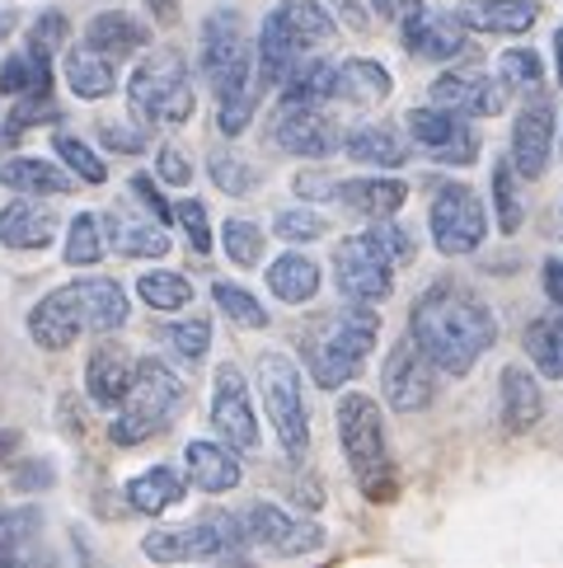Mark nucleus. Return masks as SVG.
Wrapping results in <instances>:
<instances>
[{
  "label": "nucleus",
  "mask_w": 563,
  "mask_h": 568,
  "mask_svg": "<svg viewBox=\"0 0 563 568\" xmlns=\"http://www.w3.org/2000/svg\"><path fill=\"white\" fill-rule=\"evenodd\" d=\"M184 465H188V484L193 489H203V494H231L235 484H239V460L231 446H221V442H188V452H184Z\"/></svg>",
  "instance_id": "obj_26"
},
{
  "label": "nucleus",
  "mask_w": 563,
  "mask_h": 568,
  "mask_svg": "<svg viewBox=\"0 0 563 568\" xmlns=\"http://www.w3.org/2000/svg\"><path fill=\"white\" fill-rule=\"evenodd\" d=\"M545 296L563 311V258H550L545 263Z\"/></svg>",
  "instance_id": "obj_60"
},
{
  "label": "nucleus",
  "mask_w": 563,
  "mask_h": 568,
  "mask_svg": "<svg viewBox=\"0 0 563 568\" xmlns=\"http://www.w3.org/2000/svg\"><path fill=\"white\" fill-rule=\"evenodd\" d=\"M174 221L188 231V245L197 250V254H207L212 250V226H207V207L197 197H178L174 202Z\"/></svg>",
  "instance_id": "obj_52"
},
{
  "label": "nucleus",
  "mask_w": 563,
  "mask_h": 568,
  "mask_svg": "<svg viewBox=\"0 0 563 568\" xmlns=\"http://www.w3.org/2000/svg\"><path fill=\"white\" fill-rule=\"evenodd\" d=\"M165 348H170L178 362H188V367H197V362L207 357V348H212V320L193 315V320L165 324Z\"/></svg>",
  "instance_id": "obj_42"
},
{
  "label": "nucleus",
  "mask_w": 563,
  "mask_h": 568,
  "mask_svg": "<svg viewBox=\"0 0 563 568\" xmlns=\"http://www.w3.org/2000/svg\"><path fill=\"white\" fill-rule=\"evenodd\" d=\"M409 334L437 372L447 376H465L479 353L493 348L498 338V320L493 311L479 301L470 287L460 282H437L413 301V315H409Z\"/></svg>",
  "instance_id": "obj_1"
},
{
  "label": "nucleus",
  "mask_w": 563,
  "mask_h": 568,
  "mask_svg": "<svg viewBox=\"0 0 563 568\" xmlns=\"http://www.w3.org/2000/svg\"><path fill=\"white\" fill-rule=\"evenodd\" d=\"M493 212H498L502 235H516L521 221H526V202H521V193H516V170L508 165V160L493 165Z\"/></svg>",
  "instance_id": "obj_41"
},
{
  "label": "nucleus",
  "mask_w": 563,
  "mask_h": 568,
  "mask_svg": "<svg viewBox=\"0 0 563 568\" xmlns=\"http://www.w3.org/2000/svg\"><path fill=\"white\" fill-rule=\"evenodd\" d=\"M104 231L113 240L117 254L127 258H165L170 254V240H165V226H151V221H132L123 212H113L104 221Z\"/></svg>",
  "instance_id": "obj_36"
},
{
  "label": "nucleus",
  "mask_w": 563,
  "mask_h": 568,
  "mask_svg": "<svg viewBox=\"0 0 563 568\" xmlns=\"http://www.w3.org/2000/svg\"><path fill=\"white\" fill-rule=\"evenodd\" d=\"M367 240L371 245L386 254L395 268L399 263H413V254H418V240H413V231H405V226H395V221H376V226L367 231Z\"/></svg>",
  "instance_id": "obj_49"
},
{
  "label": "nucleus",
  "mask_w": 563,
  "mask_h": 568,
  "mask_svg": "<svg viewBox=\"0 0 563 568\" xmlns=\"http://www.w3.org/2000/svg\"><path fill=\"white\" fill-rule=\"evenodd\" d=\"M550 155H554V104L550 99H531L512 123V160L508 165L521 179H540L550 170Z\"/></svg>",
  "instance_id": "obj_17"
},
{
  "label": "nucleus",
  "mask_w": 563,
  "mask_h": 568,
  "mask_svg": "<svg viewBox=\"0 0 563 568\" xmlns=\"http://www.w3.org/2000/svg\"><path fill=\"white\" fill-rule=\"evenodd\" d=\"M338 442H344V456L352 465V475L361 484V494L371 503L390 494V452H386V418H380L376 399L367 395H344L338 399Z\"/></svg>",
  "instance_id": "obj_7"
},
{
  "label": "nucleus",
  "mask_w": 563,
  "mask_h": 568,
  "mask_svg": "<svg viewBox=\"0 0 563 568\" xmlns=\"http://www.w3.org/2000/svg\"><path fill=\"white\" fill-rule=\"evenodd\" d=\"M268 287L277 301H287V306H306V301H315V292H319V268L306 254H282L268 268Z\"/></svg>",
  "instance_id": "obj_37"
},
{
  "label": "nucleus",
  "mask_w": 563,
  "mask_h": 568,
  "mask_svg": "<svg viewBox=\"0 0 563 568\" xmlns=\"http://www.w3.org/2000/svg\"><path fill=\"white\" fill-rule=\"evenodd\" d=\"M132 197L141 202V207H146V216H155V226H170V221H174V207L165 202V193L155 189L151 174H136V179H132Z\"/></svg>",
  "instance_id": "obj_54"
},
{
  "label": "nucleus",
  "mask_w": 563,
  "mask_h": 568,
  "mask_svg": "<svg viewBox=\"0 0 563 568\" xmlns=\"http://www.w3.org/2000/svg\"><path fill=\"white\" fill-rule=\"evenodd\" d=\"M80 334H85V320H80V306H75V296H71V282H66V287H57V292H48L29 311V338L38 343V348L66 353Z\"/></svg>",
  "instance_id": "obj_19"
},
{
  "label": "nucleus",
  "mask_w": 563,
  "mask_h": 568,
  "mask_svg": "<svg viewBox=\"0 0 563 568\" xmlns=\"http://www.w3.org/2000/svg\"><path fill=\"white\" fill-rule=\"evenodd\" d=\"M334 184H338V179H319V174H300V179H296V193H300V197H334Z\"/></svg>",
  "instance_id": "obj_59"
},
{
  "label": "nucleus",
  "mask_w": 563,
  "mask_h": 568,
  "mask_svg": "<svg viewBox=\"0 0 563 568\" xmlns=\"http://www.w3.org/2000/svg\"><path fill=\"white\" fill-rule=\"evenodd\" d=\"M273 231H277V240H287V245H310V240L329 235V216L315 207H287V212H277Z\"/></svg>",
  "instance_id": "obj_46"
},
{
  "label": "nucleus",
  "mask_w": 563,
  "mask_h": 568,
  "mask_svg": "<svg viewBox=\"0 0 563 568\" xmlns=\"http://www.w3.org/2000/svg\"><path fill=\"white\" fill-rule=\"evenodd\" d=\"M132 372H136V362L127 357L123 343H99V348L90 353L85 362V390L94 404H104V409H117L127 395V385H132Z\"/></svg>",
  "instance_id": "obj_21"
},
{
  "label": "nucleus",
  "mask_w": 563,
  "mask_h": 568,
  "mask_svg": "<svg viewBox=\"0 0 563 568\" xmlns=\"http://www.w3.org/2000/svg\"><path fill=\"white\" fill-rule=\"evenodd\" d=\"M245 545V531H239V517L231 513H212L203 521L188 526H155V531L141 540V555L151 564H197V559H216Z\"/></svg>",
  "instance_id": "obj_9"
},
{
  "label": "nucleus",
  "mask_w": 563,
  "mask_h": 568,
  "mask_svg": "<svg viewBox=\"0 0 563 568\" xmlns=\"http://www.w3.org/2000/svg\"><path fill=\"white\" fill-rule=\"evenodd\" d=\"M127 104L141 128H160V123H188L193 118V80L184 52L160 48L141 62L127 80Z\"/></svg>",
  "instance_id": "obj_6"
},
{
  "label": "nucleus",
  "mask_w": 563,
  "mask_h": 568,
  "mask_svg": "<svg viewBox=\"0 0 563 568\" xmlns=\"http://www.w3.org/2000/svg\"><path fill=\"white\" fill-rule=\"evenodd\" d=\"M554 62H559V85H563V29L554 33Z\"/></svg>",
  "instance_id": "obj_63"
},
{
  "label": "nucleus",
  "mask_w": 563,
  "mask_h": 568,
  "mask_svg": "<svg viewBox=\"0 0 563 568\" xmlns=\"http://www.w3.org/2000/svg\"><path fill=\"white\" fill-rule=\"evenodd\" d=\"M0 94L6 99H43V94H52V62L48 57H33L29 48L10 52L6 62H0Z\"/></svg>",
  "instance_id": "obj_33"
},
{
  "label": "nucleus",
  "mask_w": 563,
  "mask_h": 568,
  "mask_svg": "<svg viewBox=\"0 0 563 568\" xmlns=\"http://www.w3.org/2000/svg\"><path fill=\"white\" fill-rule=\"evenodd\" d=\"M155 174H160V184H174V189H188L193 184V165H188V155L178 151V146H160Z\"/></svg>",
  "instance_id": "obj_55"
},
{
  "label": "nucleus",
  "mask_w": 563,
  "mask_h": 568,
  "mask_svg": "<svg viewBox=\"0 0 563 568\" xmlns=\"http://www.w3.org/2000/svg\"><path fill=\"white\" fill-rule=\"evenodd\" d=\"M184 381H178L160 357H141L136 372H132V385L123 404H117V418H113V446H141L151 442L155 433H165L170 423L178 418V409H184Z\"/></svg>",
  "instance_id": "obj_5"
},
{
  "label": "nucleus",
  "mask_w": 563,
  "mask_h": 568,
  "mask_svg": "<svg viewBox=\"0 0 563 568\" xmlns=\"http://www.w3.org/2000/svg\"><path fill=\"white\" fill-rule=\"evenodd\" d=\"M136 292L151 311H184L193 301V282L184 273H170V268H151L136 277Z\"/></svg>",
  "instance_id": "obj_39"
},
{
  "label": "nucleus",
  "mask_w": 563,
  "mask_h": 568,
  "mask_svg": "<svg viewBox=\"0 0 563 568\" xmlns=\"http://www.w3.org/2000/svg\"><path fill=\"white\" fill-rule=\"evenodd\" d=\"M99 141H104L109 151H123V155H136V151H146V132H136V128H123V123H99Z\"/></svg>",
  "instance_id": "obj_56"
},
{
  "label": "nucleus",
  "mask_w": 563,
  "mask_h": 568,
  "mask_svg": "<svg viewBox=\"0 0 563 568\" xmlns=\"http://www.w3.org/2000/svg\"><path fill=\"white\" fill-rule=\"evenodd\" d=\"M212 428L226 437V446H235V452H254L258 446V418H254V404H249V385H245V376H239L235 362L216 367Z\"/></svg>",
  "instance_id": "obj_15"
},
{
  "label": "nucleus",
  "mask_w": 563,
  "mask_h": 568,
  "mask_svg": "<svg viewBox=\"0 0 563 568\" xmlns=\"http://www.w3.org/2000/svg\"><path fill=\"white\" fill-rule=\"evenodd\" d=\"M455 19L479 33H526L540 19V6L535 0H470L455 10Z\"/></svg>",
  "instance_id": "obj_28"
},
{
  "label": "nucleus",
  "mask_w": 563,
  "mask_h": 568,
  "mask_svg": "<svg viewBox=\"0 0 563 568\" xmlns=\"http://www.w3.org/2000/svg\"><path fill=\"white\" fill-rule=\"evenodd\" d=\"M146 43H151V29L127 10H104V14H94L85 24V48H94L99 57H109V62L136 57Z\"/></svg>",
  "instance_id": "obj_22"
},
{
  "label": "nucleus",
  "mask_w": 563,
  "mask_h": 568,
  "mask_svg": "<svg viewBox=\"0 0 563 568\" xmlns=\"http://www.w3.org/2000/svg\"><path fill=\"white\" fill-rule=\"evenodd\" d=\"M212 301L239 324V329H264V324H268L264 301L249 296L245 287H235V282H216V287H212Z\"/></svg>",
  "instance_id": "obj_45"
},
{
  "label": "nucleus",
  "mask_w": 563,
  "mask_h": 568,
  "mask_svg": "<svg viewBox=\"0 0 563 568\" xmlns=\"http://www.w3.org/2000/svg\"><path fill=\"white\" fill-rule=\"evenodd\" d=\"M104 221L90 216V212H80L71 216V226H66V245H62V258L71 263V268H94L99 258H104Z\"/></svg>",
  "instance_id": "obj_40"
},
{
  "label": "nucleus",
  "mask_w": 563,
  "mask_h": 568,
  "mask_svg": "<svg viewBox=\"0 0 563 568\" xmlns=\"http://www.w3.org/2000/svg\"><path fill=\"white\" fill-rule=\"evenodd\" d=\"M52 146H57V160H62V165L71 170V179H80V184H104V179H109V165H104V160H99L80 136L62 132V136L52 141Z\"/></svg>",
  "instance_id": "obj_44"
},
{
  "label": "nucleus",
  "mask_w": 563,
  "mask_h": 568,
  "mask_svg": "<svg viewBox=\"0 0 563 568\" xmlns=\"http://www.w3.org/2000/svg\"><path fill=\"white\" fill-rule=\"evenodd\" d=\"M334 282L352 306H380L395 292V263L367 235H348L334 250Z\"/></svg>",
  "instance_id": "obj_11"
},
{
  "label": "nucleus",
  "mask_w": 563,
  "mask_h": 568,
  "mask_svg": "<svg viewBox=\"0 0 563 568\" xmlns=\"http://www.w3.org/2000/svg\"><path fill=\"white\" fill-rule=\"evenodd\" d=\"M380 390L395 414H422L437 395V367L428 362V353L413 343V334H405L390 348L386 367H380Z\"/></svg>",
  "instance_id": "obj_12"
},
{
  "label": "nucleus",
  "mask_w": 563,
  "mask_h": 568,
  "mask_svg": "<svg viewBox=\"0 0 563 568\" xmlns=\"http://www.w3.org/2000/svg\"><path fill=\"white\" fill-rule=\"evenodd\" d=\"M207 85L216 90V128L239 136L258 109V75H254V48L245 33L239 10H212L203 19V48H197Z\"/></svg>",
  "instance_id": "obj_2"
},
{
  "label": "nucleus",
  "mask_w": 563,
  "mask_h": 568,
  "mask_svg": "<svg viewBox=\"0 0 563 568\" xmlns=\"http://www.w3.org/2000/svg\"><path fill=\"white\" fill-rule=\"evenodd\" d=\"M344 151L357 160V165H405L409 141L399 136L390 123H361V128L348 132Z\"/></svg>",
  "instance_id": "obj_31"
},
{
  "label": "nucleus",
  "mask_w": 563,
  "mask_h": 568,
  "mask_svg": "<svg viewBox=\"0 0 563 568\" xmlns=\"http://www.w3.org/2000/svg\"><path fill=\"white\" fill-rule=\"evenodd\" d=\"M239 531H245V545H258L268 555H310L325 545V526L315 521H300V517H287L277 503H249L239 513Z\"/></svg>",
  "instance_id": "obj_13"
},
{
  "label": "nucleus",
  "mask_w": 563,
  "mask_h": 568,
  "mask_svg": "<svg viewBox=\"0 0 563 568\" xmlns=\"http://www.w3.org/2000/svg\"><path fill=\"white\" fill-rule=\"evenodd\" d=\"M273 146L287 151V155H300V160H325L338 151V128L325 109H300V104H282L277 118H273Z\"/></svg>",
  "instance_id": "obj_16"
},
{
  "label": "nucleus",
  "mask_w": 563,
  "mask_h": 568,
  "mask_svg": "<svg viewBox=\"0 0 563 568\" xmlns=\"http://www.w3.org/2000/svg\"><path fill=\"white\" fill-rule=\"evenodd\" d=\"M184 489H188V479L178 475L174 465H151L146 475H136L127 484V503L136 507V513L155 517V513H165V507H174L178 498H184Z\"/></svg>",
  "instance_id": "obj_34"
},
{
  "label": "nucleus",
  "mask_w": 563,
  "mask_h": 568,
  "mask_svg": "<svg viewBox=\"0 0 563 568\" xmlns=\"http://www.w3.org/2000/svg\"><path fill=\"white\" fill-rule=\"evenodd\" d=\"M66 85L75 99H109L117 90V67L109 57H99L94 48H71L66 52Z\"/></svg>",
  "instance_id": "obj_32"
},
{
  "label": "nucleus",
  "mask_w": 563,
  "mask_h": 568,
  "mask_svg": "<svg viewBox=\"0 0 563 568\" xmlns=\"http://www.w3.org/2000/svg\"><path fill=\"white\" fill-rule=\"evenodd\" d=\"M57 240V212L43 202H6L0 207V245L6 250H48Z\"/></svg>",
  "instance_id": "obj_24"
},
{
  "label": "nucleus",
  "mask_w": 563,
  "mask_h": 568,
  "mask_svg": "<svg viewBox=\"0 0 563 568\" xmlns=\"http://www.w3.org/2000/svg\"><path fill=\"white\" fill-rule=\"evenodd\" d=\"M334 14L319 6V0H282V6L264 19L258 29V43H254V75H258V90L282 85L291 75L296 62L315 57V48H325L334 38Z\"/></svg>",
  "instance_id": "obj_4"
},
{
  "label": "nucleus",
  "mask_w": 563,
  "mask_h": 568,
  "mask_svg": "<svg viewBox=\"0 0 563 568\" xmlns=\"http://www.w3.org/2000/svg\"><path fill=\"white\" fill-rule=\"evenodd\" d=\"M405 48L428 57V62H451V57L465 52V24L455 14H413L405 24Z\"/></svg>",
  "instance_id": "obj_25"
},
{
  "label": "nucleus",
  "mask_w": 563,
  "mask_h": 568,
  "mask_svg": "<svg viewBox=\"0 0 563 568\" xmlns=\"http://www.w3.org/2000/svg\"><path fill=\"white\" fill-rule=\"evenodd\" d=\"M57 475H52V465H43V460H29L24 470H14V489H48Z\"/></svg>",
  "instance_id": "obj_58"
},
{
  "label": "nucleus",
  "mask_w": 563,
  "mask_h": 568,
  "mask_svg": "<svg viewBox=\"0 0 563 568\" xmlns=\"http://www.w3.org/2000/svg\"><path fill=\"white\" fill-rule=\"evenodd\" d=\"M334 197L357 216L390 221L409 202V184L405 179H376V174L371 179H344V184H334Z\"/></svg>",
  "instance_id": "obj_23"
},
{
  "label": "nucleus",
  "mask_w": 563,
  "mask_h": 568,
  "mask_svg": "<svg viewBox=\"0 0 563 568\" xmlns=\"http://www.w3.org/2000/svg\"><path fill=\"white\" fill-rule=\"evenodd\" d=\"M432 104L447 109V113H460V118H493V113H502V104H508V90L489 75L447 71V75L432 80Z\"/></svg>",
  "instance_id": "obj_18"
},
{
  "label": "nucleus",
  "mask_w": 563,
  "mask_h": 568,
  "mask_svg": "<svg viewBox=\"0 0 563 568\" xmlns=\"http://www.w3.org/2000/svg\"><path fill=\"white\" fill-rule=\"evenodd\" d=\"M14 446H19V437H14V433H0V465H6V460L14 456Z\"/></svg>",
  "instance_id": "obj_62"
},
{
  "label": "nucleus",
  "mask_w": 563,
  "mask_h": 568,
  "mask_svg": "<svg viewBox=\"0 0 563 568\" xmlns=\"http://www.w3.org/2000/svg\"><path fill=\"white\" fill-rule=\"evenodd\" d=\"M409 136H413V146H422L441 165H474V155H479V132L470 128V118L447 113L437 104L409 113Z\"/></svg>",
  "instance_id": "obj_14"
},
{
  "label": "nucleus",
  "mask_w": 563,
  "mask_h": 568,
  "mask_svg": "<svg viewBox=\"0 0 563 568\" xmlns=\"http://www.w3.org/2000/svg\"><path fill=\"white\" fill-rule=\"evenodd\" d=\"M540 80H545V71H540V52L512 48V52L498 57V85L502 90H540Z\"/></svg>",
  "instance_id": "obj_47"
},
{
  "label": "nucleus",
  "mask_w": 563,
  "mask_h": 568,
  "mask_svg": "<svg viewBox=\"0 0 563 568\" xmlns=\"http://www.w3.org/2000/svg\"><path fill=\"white\" fill-rule=\"evenodd\" d=\"M48 118H57L52 94H43V99H14V109H10V118H6V141L24 136L33 123H48Z\"/></svg>",
  "instance_id": "obj_53"
},
{
  "label": "nucleus",
  "mask_w": 563,
  "mask_h": 568,
  "mask_svg": "<svg viewBox=\"0 0 563 568\" xmlns=\"http://www.w3.org/2000/svg\"><path fill=\"white\" fill-rule=\"evenodd\" d=\"M0 568H19V564H14V555H0Z\"/></svg>",
  "instance_id": "obj_64"
},
{
  "label": "nucleus",
  "mask_w": 563,
  "mask_h": 568,
  "mask_svg": "<svg viewBox=\"0 0 563 568\" xmlns=\"http://www.w3.org/2000/svg\"><path fill=\"white\" fill-rule=\"evenodd\" d=\"M38 526H43V517H38V507H19V513H0V555H14L19 545L38 540Z\"/></svg>",
  "instance_id": "obj_50"
},
{
  "label": "nucleus",
  "mask_w": 563,
  "mask_h": 568,
  "mask_svg": "<svg viewBox=\"0 0 563 568\" xmlns=\"http://www.w3.org/2000/svg\"><path fill=\"white\" fill-rule=\"evenodd\" d=\"M540 418H545V390H540V381L521 362L502 367V423L512 433H531Z\"/></svg>",
  "instance_id": "obj_27"
},
{
  "label": "nucleus",
  "mask_w": 563,
  "mask_h": 568,
  "mask_svg": "<svg viewBox=\"0 0 563 568\" xmlns=\"http://www.w3.org/2000/svg\"><path fill=\"white\" fill-rule=\"evenodd\" d=\"M526 353L540 376L563 381V315H545L526 329Z\"/></svg>",
  "instance_id": "obj_38"
},
{
  "label": "nucleus",
  "mask_w": 563,
  "mask_h": 568,
  "mask_svg": "<svg viewBox=\"0 0 563 568\" xmlns=\"http://www.w3.org/2000/svg\"><path fill=\"white\" fill-rule=\"evenodd\" d=\"M0 184L24 193V197H62L75 189V179L62 165H48V160H38V155H14L0 165Z\"/></svg>",
  "instance_id": "obj_29"
},
{
  "label": "nucleus",
  "mask_w": 563,
  "mask_h": 568,
  "mask_svg": "<svg viewBox=\"0 0 563 568\" xmlns=\"http://www.w3.org/2000/svg\"><path fill=\"white\" fill-rule=\"evenodd\" d=\"M146 6H151V14L160 19V24H174V19H178V6H184V0H146Z\"/></svg>",
  "instance_id": "obj_61"
},
{
  "label": "nucleus",
  "mask_w": 563,
  "mask_h": 568,
  "mask_svg": "<svg viewBox=\"0 0 563 568\" xmlns=\"http://www.w3.org/2000/svg\"><path fill=\"white\" fill-rule=\"evenodd\" d=\"M371 10L390 24H409L413 14H422V0H371Z\"/></svg>",
  "instance_id": "obj_57"
},
{
  "label": "nucleus",
  "mask_w": 563,
  "mask_h": 568,
  "mask_svg": "<svg viewBox=\"0 0 563 568\" xmlns=\"http://www.w3.org/2000/svg\"><path fill=\"white\" fill-rule=\"evenodd\" d=\"M221 245H226V258L235 263V268H254V263H264V231H258L254 221L231 216L226 226H221Z\"/></svg>",
  "instance_id": "obj_43"
},
{
  "label": "nucleus",
  "mask_w": 563,
  "mask_h": 568,
  "mask_svg": "<svg viewBox=\"0 0 563 568\" xmlns=\"http://www.w3.org/2000/svg\"><path fill=\"white\" fill-rule=\"evenodd\" d=\"M334 99V62L325 57H306L296 62L291 75L282 80V104H300V109H319Z\"/></svg>",
  "instance_id": "obj_35"
},
{
  "label": "nucleus",
  "mask_w": 563,
  "mask_h": 568,
  "mask_svg": "<svg viewBox=\"0 0 563 568\" xmlns=\"http://www.w3.org/2000/svg\"><path fill=\"white\" fill-rule=\"evenodd\" d=\"M390 90V71L371 57H348V62L334 67V99H344V104H380Z\"/></svg>",
  "instance_id": "obj_30"
},
{
  "label": "nucleus",
  "mask_w": 563,
  "mask_h": 568,
  "mask_svg": "<svg viewBox=\"0 0 563 568\" xmlns=\"http://www.w3.org/2000/svg\"><path fill=\"white\" fill-rule=\"evenodd\" d=\"M62 43H66V14L62 10H43V14H38V24L29 29V52L48 57V62H52V52Z\"/></svg>",
  "instance_id": "obj_51"
},
{
  "label": "nucleus",
  "mask_w": 563,
  "mask_h": 568,
  "mask_svg": "<svg viewBox=\"0 0 563 568\" xmlns=\"http://www.w3.org/2000/svg\"><path fill=\"white\" fill-rule=\"evenodd\" d=\"M376 338H380V315L371 306H348V311L319 315L306 329V338H300V353H306V367L319 390L348 385L367 367V353L376 348Z\"/></svg>",
  "instance_id": "obj_3"
},
{
  "label": "nucleus",
  "mask_w": 563,
  "mask_h": 568,
  "mask_svg": "<svg viewBox=\"0 0 563 568\" xmlns=\"http://www.w3.org/2000/svg\"><path fill=\"white\" fill-rule=\"evenodd\" d=\"M71 296L80 306L85 329H94V334H113V329H123L127 324V292L117 287L113 277H75Z\"/></svg>",
  "instance_id": "obj_20"
},
{
  "label": "nucleus",
  "mask_w": 563,
  "mask_h": 568,
  "mask_svg": "<svg viewBox=\"0 0 563 568\" xmlns=\"http://www.w3.org/2000/svg\"><path fill=\"white\" fill-rule=\"evenodd\" d=\"M207 170H212V184H216L221 193H231V197H245V193L258 184V174H254L249 160H239V155H231V151H216V155L207 160Z\"/></svg>",
  "instance_id": "obj_48"
},
{
  "label": "nucleus",
  "mask_w": 563,
  "mask_h": 568,
  "mask_svg": "<svg viewBox=\"0 0 563 568\" xmlns=\"http://www.w3.org/2000/svg\"><path fill=\"white\" fill-rule=\"evenodd\" d=\"M428 226H432V240L441 254H474L489 231V212L470 184H441L432 193Z\"/></svg>",
  "instance_id": "obj_10"
},
{
  "label": "nucleus",
  "mask_w": 563,
  "mask_h": 568,
  "mask_svg": "<svg viewBox=\"0 0 563 568\" xmlns=\"http://www.w3.org/2000/svg\"><path fill=\"white\" fill-rule=\"evenodd\" d=\"M258 390H264V409L273 418V433L282 442L287 460H306L310 452V409L306 390H300V372L287 353L258 357Z\"/></svg>",
  "instance_id": "obj_8"
}]
</instances>
